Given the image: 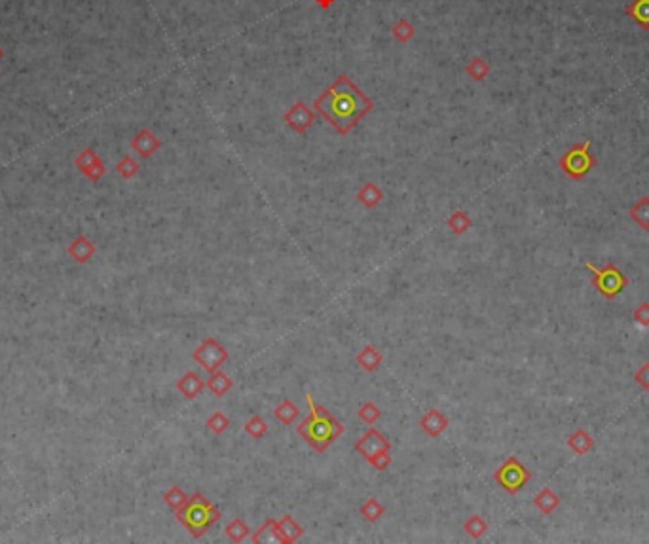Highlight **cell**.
I'll list each match as a JSON object with an SVG mask.
<instances>
[{"label": "cell", "mask_w": 649, "mask_h": 544, "mask_svg": "<svg viewBox=\"0 0 649 544\" xmlns=\"http://www.w3.org/2000/svg\"><path fill=\"white\" fill-rule=\"evenodd\" d=\"M244 429L253 440H263V438L268 434V423H266V420H264L263 415H253V417L245 423Z\"/></svg>", "instance_id": "f1b7e54d"}, {"label": "cell", "mask_w": 649, "mask_h": 544, "mask_svg": "<svg viewBox=\"0 0 649 544\" xmlns=\"http://www.w3.org/2000/svg\"><path fill=\"white\" fill-rule=\"evenodd\" d=\"M634 323H638L643 328H648L649 326V302H642L640 306L634 309Z\"/></svg>", "instance_id": "d590c367"}, {"label": "cell", "mask_w": 649, "mask_h": 544, "mask_svg": "<svg viewBox=\"0 0 649 544\" xmlns=\"http://www.w3.org/2000/svg\"><path fill=\"white\" fill-rule=\"evenodd\" d=\"M448 417L444 415L441 410L437 408H431L427 412L422 415V420H420V427H422V431L431 438H439L446 431V427H448Z\"/></svg>", "instance_id": "7c38bea8"}, {"label": "cell", "mask_w": 649, "mask_h": 544, "mask_svg": "<svg viewBox=\"0 0 649 544\" xmlns=\"http://www.w3.org/2000/svg\"><path fill=\"white\" fill-rule=\"evenodd\" d=\"M629 214L642 230H649V197H642L638 203H634Z\"/></svg>", "instance_id": "83f0119b"}, {"label": "cell", "mask_w": 649, "mask_h": 544, "mask_svg": "<svg viewBox=\"0 0 649 544\" xmlns=\"http://www.w3.org/2000/svg\"><path fill=\"white\" fill-rule=\"evenodd\" d=\"M568 448L574 451L575 455H587L588 451L594 448V438L588 434L583 427L575 429L568 438Z\"/></svg>", "instance_id": "e0dca14e"}, {"label": "cell", "mask_w": 649, "mask_h": 544, "mask_svg": "<svg viewBox=\"0 0 649 544\" xmlns=\"http://www.w3.org/2000/svg\"><path fill=\"white\" fill-rule=\"evenodd\" d=\"M353 450H355L359 455L365 457V459H369L370 455H374V453H378L380 450H391V442H389L384 434H380L378 429L370 427L369 431L365 432V434L357 440Z\"/></svg>", "instance_id": "30bf717a"}, {"label": "cell", "mask_w": 649, "mask_h": 544, "mask_svg": "<svg viewBox=\"0 0 649 544\" xmlns=\"http://www.w3.org/2000/svg\"><path fill=\"white\" fill-rule=\"evenodd\" d=\"M225 533L232 543H244L245 538L251 535V527L245 524L244 518H234L230 524L225 527Z\"/></svg>", "instance_id": "d4e9b609"}, {"label": "cell", "mask_w": 649, "mask_h": 544, "mask_svg": "<svg viewBox=\"0 0 649 544\" xmlns=\"http://www.w3.org/2000/svg\"><path fill=\"white\" fill-rule=\"evenodd\" d=\"M389 451L391 450H380L378 453H374V455H370L367 461H369V465L372 469L382 472V470H386L389 465L393 463V455H391Z\"/></svg>", "instance_id": "836d02e7"}, {"label": "cell", "mask_w": 649, "mask_h": 544, "mask_svg": "<svg viewBox=\"0 0 649 544\" xmlns=\"http://www.w3.org/2000/svg\"><path fill=\"white\" fill-rule=\"evenodd\" d=\"M446 226H448L452 233L463 235V233H467L473 228V220H471V216L465 211H454L446 219Z\"/></svg>", "instance_id": "603a6c76"}, {"label": "cell", "mask_w": 649, "mask_h": 544, "mask_svg": "<svg viewBox=\"0 0 649 544\" xmlns=\"http://www.w3.org/2000/svg\"><path fill=\"white\" fill-rule=\"evenodd\" d=\"M493 480L500 484L503 491L509 495H517L531 480V472L518 461V457L511 455L493 472Z\"/></svg>", "instance_id": "8992f818"}, {"label": "cell", "mask_w": 649, "mask_h": 544, "mask_svg": "<svg viewBox=\"0 0 649 544\" xmlns=\"http://www.w3.org/2000/svg\"><path fill=\"white\" fill-rule=\"evenodd\" d=\"M188 499H190V497H188L187 491H184L181 486H171V488L163 493V500H165V505H168L173 512L181 510V508L188 503Z\"/></svg>", "instance_id": "4316f807"}, {"label": "cell", "mask_w": 649, "mask_h": 544, "mask_svg": "<svg viewBox=\"0 0 649 544\" xmlns=\"http://www.w3.org/2000/svg\"><path fill=\"white\" fill-rule=\"evenodd\" d=\"M139 169H141V167H139V163L135 162V160H133L132 156H124L118 162V165H116V171H118V175L124 176L125 181H130V179H133V176L137 175Z\"/></svg>", "instance_id": "1f68e13d"}, {"label": "cell", "mask_w": 649, "mask_h": 544, "mask_svg": "<svg viewBox=\"0 0 649 544\" xmlns=\"http://www.w3.org/2000/svg\"><path fill=\"white\" fill-rule=\"evenodd\" d=\"M634 382H636L643 391H649V363L642 364V368L634 374Z\"/></svg>", "instance_id": "8d00e7d4"}, {"label": "cell", "mask_w": 649, "mask_h": 544, "mask_svg": "<svg viewBox=\"0 0 649 544\" xmlns=\"http://www.w3.org/2000/svg\"><path fill=\"white\" fill-rule=\"evenodd\" d=\"M626 15L636 21L643 31H649V0H632L626 6Z\"/></svg>", "instance_id": "ffe728a7"}, {"label": "cell", "mask_w": 649, "mask_h": 544, "mask_svg": "<svg viewBox=\"0 0 649 544\" xmlns=\"http://www.w3.org/2000/svg\"><path fill=\"white\" fill-rule=\"evenodd\" d=\"M558 165H560L562 173H566L572 181H583V179L596 167V157H594V154L591 152V141H585V143L581 144H574V146L560 157Z\"/></svg>", "instance_id": "277c9868"}, {"label": "cell", "mask_w": 649, "mask_h": 544, "mask_svg": "<svg viewBox=\"0 0 649 544\" xmlns=\"http://www.w3.org/2000/svg\"><path fill=\"white\" fill-rule=\"evenodd\" d=\"M177 389H179V393H181L187 401H196V399L203 393V389H207V385L196 372H187V374L182 375L181 380L177 382Z\"/></svg>", "instance_id": "9a60e30c"}, {"label": "cell", "mask_w": 649, "mask_h": 544, "mask_svg": "<svg viewBox=\"0 0 649 544\" xmlns=\"http://www.w3.org/2000/svg\"><path fill=\"white\" fill-rule=\"evenodd\" d=\"M359 417H361V421H365L367 425H374L376 421L382 417V410L376 406L374 402H365V404L359 408Z\"/></svg>", "instance_id": "d6a6232c"}, {"label": "cell", "mask_w": 649, "mask_h": 544, "mask_svg": "<svg viewBox=\"0 0 649 544\" xmlns=\"http://www.w3.org/2000/svg\"><path fill=\"white\" fill-rule=\"evenodd\" d=\"M274 417L279 421L281 425H293L294 421L300 417V408L296 406L294 402L289 401V399H283V401L279 402V406L274 410Z\"/></svg>", "instance_id": "44dd1931"}, {"label": "cell", "mask_w": 649, "mask_h": 544, "mask_svg": "<svg viewBox=\"0 0 649 544\" xmlns=\"http://www.w3.org/2000/svg\"><path fill=\"white\" fill-rule=\"evenodd\" d=\"M285 122H287L291 129H294L300 135H304L312 127L313 122H315V114L300 101V103H294L293 107L289 108L287 114H285Z\"/></svg>", "instance_id": "8fae6325"}, {"label": "cell", "mask_w": 649, "mask_h": 544, "mask_svg": "<svg viewBox=\"0 0 649 544\" xmlns=\"http://www.w3.org/2000/svg\"><path fill=\"white\" fill-rule=\"evenodd\" d=\"M304 537V529L298 526L291 514H285L281 519H272V543L291 544Z\"/></svg>", "instance_id": "ba28073f"}, {"label": "cell", "mask_w": 649, "mask_h": 544, "mask_svg": "<svg viewBox=\"0 0 649 544\" xmlns=\"http://www.w3.org/2000/svg\"><path fill=\"white\" fill-rule=\"evenodd\" d=\"M206 385L215 396H219L220 399V396H225L226 393H230L232 387H234V380H230V375L225 374V372L217 370V372L209 374V380L206 382Z\"/></svg>", "instance_id": "d6986e66"}, {"label": "cell", "mask_w": 649, "mask_h": 544, "mask_svg": "<svg viewBox=\"0 0 649 544\" xmlns=\"http://www.w3.org/2000/svg\"><path fill=\"white\" fill-rule=\"evenodd\" d=\"M463 531L467 533L471 538H474V540H479V538H482L486 535L488 522L482 518L481 514H473V516H469L467 522L463 524Z\"/></svg>", "instance_id": "484cf974"}, {"label": "cell", "mask_w": 649, "mask_h": 544, "mask_svg": "<svg viewBox=\"0 0 649 544\" xmlns=\"http://www.w3.org/2000/svg\"><path fill=\"white\" fill-rule=\"evenodd\" d=\"M306 404L310 408V413L300 421V425H296V432L317 453H324L338 438L342 436L346 427L327 408L317 406L310 393L306 394Z\"/></svg>", "instance_id": "7a4b0ae2"}, {"label": "cell", "mask_w": 649, "mask_h": 544, "mask_svg": "<svg viewBox=\"0 0 649 544\" xmlns=\"http://www.w3.org/2000/svg\"><path fill=\"white\" fill-rule=\"evenodd\" d=\"M76 167L82 171V175L89 179L92 182H99L106 173V167L103 160L97 156V152L94 148H86L84 152H80L75 160Z\"/></svg>", "instance_id": "9c48e42d"}, {"label": "cell", "mask_w": 649, "mask_h": 544, "mask_svg": "<svg viewBox=\"0 0 649 544\" xmlns=\"http://www.w3.org/2000/svg\"><path fill=\"white\" fill-rule=\"evenodd\" d=\"M67 252H69V257L75 260L76 264H88L92 258L97 254V247L89 238L86 235H78V238L73 239V243L67 247Z\"/></svg>", "instance_id": "5bb4252c"}, {"label": "cell", "mask_w": 649, "mask_h": 544, "mask_svg": "<svg viewBox=\"0 0 649 544\" xmlns=\"http://www.w3.org/2000/svg\"><path fill=\"white\" fill-rule=\"evenodd\" d=\"M359 514L363 516L365 522H369V524H376L378 519H382V516L386 514V507L382 505L380 500L376 499V497H370L361 505L359 508Z\"/></svg>", "instance_id": "cb8c5ba5"}, {"label": "cell", "mask_w": 649, "mask_h": 544, "mask_svg": "<svg viewBox=\"0 0 649 544\" xmlns=\"http://www.w3.org/2000/svg\"><path fill=\"white\" fill-rule=\"evenodd\" d=\"M228 357H230L228 349L220 344L219 339L215 338L203 339V344L198 349H194L192 353L194 361L200 364L207 374H213V372L220 370V366L228 361Z\"/></svg>", "instance_id": "52a82bcc"}, {"label": "cell", "mask_w": 649, "mask_h": 544, "mask_svg": "<svg viewBox=\"0 0 649 544\" xmlns=\"http://www.w3.org/2000/svg\"><path fill=\"white\" fill-rule=\"evenodd\" d=\"M465 70H467V75L471 76L473 80L481 82V80H484L488 75H490V65H488L484 59H481V57H474L473 61L469 63L467 69Z\"/></svg>", "instance_id": "4dcf8cb0"}, {"label": "cell", "mask_w": 649, "mask_h": 544, "mask_svg": "<svg viewBox=\"0 0 649 544\" xmlns=\"http://www.w3.org/2000/svg\"><path fill=\"white\" fill-rule=\"evenodd\" d=\"M315 2H317L321 8H324V10H327V8H331L332 4H334V0H315Z\"/></svg>", "instance_id": "74e56055"}, {"label": "cell", "mask_w": 649, "mask_h": 544, "mask_svg": "<svg viewBox=\"0 0 649 544\" xmlns=\"http://www.w3.org/2000/svg\"><path fill=\"white\" fill-rule=\"evenodd\" d=\"M228 427H230V420H228V415H226L225 412H220V410L213 412L211 415H209V420H207V429H209L213 434H217V436L225 434V432L228 431Z\"/></svg>", "instance_id": "f546056e"}, {"label": "cell", "mask_w": 649, "mask_h": 544, "mask_svg": "<svg viewBox=\"0 0 649 544\" xmlns=\"http://www.w3.org/2000/svg\"><path fill=\"white\" fill-rule=\"evenodd\" d=\"M357 200H359L361 205L367 207V209H374V207L380 205L382 200H384V192L376 186L374 182H367V184L357 192Z\"/></svg>", "instance_id": "7402d4cb"}, {"label": "cell", "mask_w": 649, "mask_h": 544, "mask_svg": "<svg viewBox=\"0 0 649 544\" xmlns=\"http://www.w3.org/2000/svg\"><path fill=\"white\" fill-rule=\"evenodd\" d=\"M534 507L541 514H545V516H550L556 508L560 507V497L550 488H543L534 497Z\"/></svg>", "instance_id": "ac0fdd59"}, {"label": "cell", "mask_w": 649, "mask_h": 544, "mask_svg": "<svg viewBox=\"0 0 649 544\" xmlns=\"http://www.w3.org/2000/svg\"><path fill=\"white\" fill-rule=\"evenodd\" d=\"M585 268L593 273V283L596 290L600 294L604 296L605 300H615L621 292H623L629 279L624 276L623 271L615 266V264H607L604 268H596L594 264L587 262Z\"/></svg>", "instance_id": "5b68a950"}, {"label": "cell", "mask_w": 649, "mask_h": 544, "mask_svg": "<svg viewBox=\"0 0 649 544\" xmlns=\"http://www.w3.org/2000/svg\"><path fill=\"white\" fill-rule=\"evenodd\" d=\"M355 363L359 364L365 372L372 374V372H376V370L382 366V363H384V355L376 349L374 345H367L365 349L359 351L355 355Z\"/></svg>", "instance_id": "2e32d148"}, {"label": "cell", "mask_w": 649, "mask_h": 544, "mask_svg": "<svg viewBox=\"0 0 649 544\" xmlns=\"http://www.w3.org/2000/svg\"><path fill=\"white\" fill-rule=\"evenodd\" d=\"M160 146H162V141H160L154 133L150 131V129H141L132 141V148L137 152L143 160L154 156V154L160 150Z\"/></svg>", "instance_id": "4fadbf2b"}, {"label": "cell", "mask_w": 649, "mask_h": 544, "mask_svg": "<svg viewBox=\"0 0 649 544\" xmlns=\"http://www.w3.org/2000/svg\"><path fill=\"white\" fill-rule=\"evenodd\" d=\"M414 27L406 21V19H401L399 23L393 27V37L399 40V42H408L410 38L414 37Z\"/></svg>", "instance_id": "e575fe53"}, {"label": "cell", "mask_w": 649, "mask_h": 544, "mask_svg": "<svg viewBox=\"0 0 649 544\" xmlns=\"http://www.w3.org/2000/svg\"><path fill=\"white\" fill-rule=\"evenodd\" d=\"M313 108L342 137H346L374 108V103L363 93L348 76H340L331 88L321 97H317V101L313 103Z\"/></svg>", "instance_id": "6da1fadb"}, {"label": "cell", "mask_w": 649, "mask_h": 544, "mask_svg": "<svg viewBox=\"0 0 649 544\" xmlns=\"http://www.w3.org/2000/svg\"><path fill=\"white\" fill-rule=\"evenodd\" d=\"M177 522L182 527H187L192 538L200 540L209 529H211L220 519V510L217 505H213L206 495L194 493L188 503L181 510L175 512Z\"/></svg>", "instance_id": "3957f363"}, {"label": "cell", "mask_w": 649, "mask_h": 544, "mask_svg": "<svg viewBox=\"0 0 649 544\" xmlns=\"http://www.w3.org/2000/svg\"><path fill=\"white\" fill-rule=\"evenodd\" d=\"M2 57H4V50H2V46H0V61H2Z\"/></svg>", "instance_id": "f35d334b"}]
</instances>
